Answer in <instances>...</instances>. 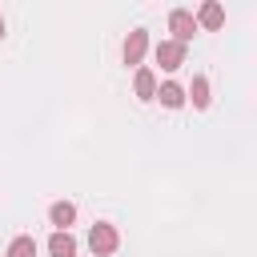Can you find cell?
I'll return each instance as SVG.
<instances>
[{
    "mask_svg": "<svg viewBox=\"0 0 257 257\" xmlns=\"http://www.w3.org/2000/svg\"><path fill=\"white\" fill-rule=\"evenodd\" d=\"M169 32H173L169 40H177V44L189 48V40L197 36V20H193V12H189V8H173V12H169Z\"/></svg>",
    "mask_w": 257,
    "mask_h": 257,
    "instance_id": "2",
    "label": "cell"
},
{
    "mask_svg": "<svg viewBox=\"0 0 257 257\" xmlns=\"http://www.w3.org/2000/svg\"><path fill=\"white\" fill-rule=\"evenodd\" d=\"M185 44H177V40H161L157 48H153V56H157V64L165 68V72H177L181 64H185Z\"/></svg>",
    "mask_w": 257,
    "mask_h": 257,
    "instance_id": "4",
    "label": "cell"
},
{
    "mask_svg": "<svg viewBox=\"0 0 257 257\" xmlns=\"http://www.w3.org/2000/svg\"><path fill=\"white\" fill-rule=\"evenodd\" d=\"M193 20H197V32H201V28H205V32H217V28L225 24V8H221L217 0H205V4L197 8Z\"/></svg>",
    "mask_w": 257,
    "mask_h": 257,
    "instance_id": "5",
    "label": "cell"
},
{
    "mask_svg": "<svg viewBox=\"0 0 257 257\" xmlns=\"http://www.w3.org/2000/svg\"><path fill=\"white\" fill-rule=\"evenodd\" d=\"M88 249H92V257H112V253L120 249L116 225H112V221H96V225L88 229Z\"/></svg>",
    "mask_w": 257,
    "mask_h": 257,
    "instance_id": "1",
    "label": "cell"
},
{
    "mask_svg": "<svg viewBox=\"0 0 257 257\" xmlns=\"http://www.w3.org/2000/svg\"><path fill=\"white\" fill-rule=\"evenodd\" d=\"M48 257H76V237L52 229V237H48Z\"/></svg>",
    "mask_w": 257,
    "mask_h": 257,
    "instance_id": "10",
    "label": "cell"
},
{
    "mask_svg": "<svg viewBox=\"0 0 257 257\" xmlns=\"http://www.w3.org/2000/svg\"><path fill=\"white\" fill-rule=\"evenodd\" d=\"M185 100H193V108H197V112H205V108H209V100H213V96H209V76H193V84L185 88Z\"/></svg>",
    "mask_w": 257,
    "mask_h": 257,
    "instance_id": "8",
    "label": "cell"
},
{
    "mask_svg": "<svg viewBox=\"0 0 257 257\" xmlns=\"http://www.w3.org/2000/svg\"><path fill=\"white\" fill-rule=\"evenodd\" d=\"M72 221H76V205H72V201H52V205H48V225H52L56 233H68Z\"/></svg>",
    "mask_w": 257,
    "mask_h": 257,
    "instance_id": "6",
    "label": "cell"
},
{
    "mask_svg": "<svg viewBox=\"0 0 257 257\" xmlns=\"http://www.w3.org/2000/svg\"><path fill=\"white\" fill-rule=\"evenodd\" d=\"M133 92H137V100H153V96H157V72L141 64L137 76H133Z\"/></svg>",
    "mask_w": 257,
    "mask_h": 257,
    "instance_id": "7",
    "label": "cell"
},
{
    "mask_svg": "<svg viewBox=\"0 0 257 257\" xmlns=\"http://www.w3.org/2000/svg\"><path fill=\"white\" fill-rule=\"evenodd\" d=\"M4 257H36V237H28V233L12 237V241H8V253H4Z\"/></svg>",
    "mask_w": 257,
    "mask_h": 257,
    "instance_id": "11",
    "label": "cell"
},
{
    "mask_svg": "<svg viewBox=\"0 0 257 257\" xmlns=\"http://www.w3.org/2000/svg\"><path fill=\"white\" fill-rule=\"evenodd\" d=\"M0 36H4V16H0Z\"/></svg>",
    "mask_w": 257,
    "mask_h": 257,
    "instance_id": "12",
    "label": "cell"
},
{
    "mask_svg": "<svg viewBox=\"0 0 257 257\" xmlns=\"http://www.w3.org/2000/svg\"><path fill=\"white\" fill-rule=\"evenodd\" d=\"M153 100H161L165 108H181L185 104V88L177 84V80H165V84H157V96Z\"/></svg>",
    "mask_w": 257,
    "mask_h": 257,
    "instance_id": "9",
    "label": "cell"
},
{
    "mask_svg": "<svg viewBox=\"0 0 257 257\" xmlns=\"http://www.w3.org/2000/svg\"><path fill=\"white\" fill-rule=\"evenodd\" d=\"M145 52H149V32H145V28H133V32L124 36V48H120L124 64H128V68H141Z\"/></svg>",
    "mask_w": 257,
    "mask_h": 257,
    "instance_id": "3",
    "label": "cell"
}]
</instances>
